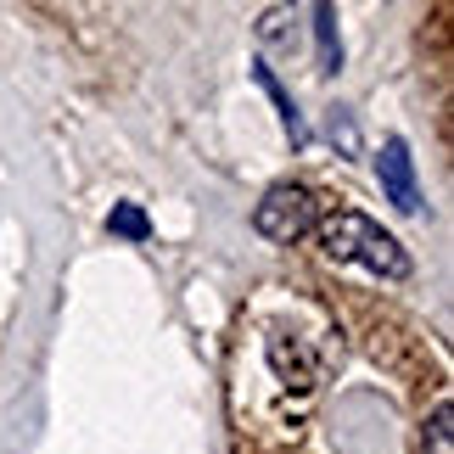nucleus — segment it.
<instances>
[{"label":"nucleus","mask_w":454,"mask_h":454,"mask_svg":"<svg viewBox=\"0 0 454 454\" xmlns=\"http://www.w3.org/2000/svg\"><path fill=\"white\" fill-rule=\"evenodd\" d=\"M427 454H454V404L443 398L427 421Z\"/></svg>","instance_id":"obj_7"},{"label":"nucleus","mask_w":454,"mask_h":454,"mask_svg":"<svg viewBox=\"0 0 454 454\" xmlns=\"http://www.w3.org/2000/svg\"><path fill=\"white\" fill-rule=\"evenodd\" d=\"M107 231L124 236V241H146V236H152V219H146L141 202H118L113 214H107Z\"/></svg>","instance_id":"obj_6"},{"label":"nucleus","mask_w":454,"mask_h":454,"mask_svg":"<svg viewBox=\"0 0 454 454\" xmlns=\"http://www.w3.org/2000/svg\"><path fill=\"white\" fill-rule=\"evenodd\" d=\"M376 180H381V197H387L398 214H421V180H415V157L404 135H387L376 157Z\"/></svg>","instance_id":"obj_3"},{"label":"nucleus","mask_w":454,"mask_h":454,"mask_svg":"<svg viewBox=\"0 0 454 454\" xmlns=\"http://www.w3.org/2000/svg\"><path fill=\"white\" fill-rule=\"evenodd\" d=\"M331 141H342V152H359V129L348 118V107H337V118H331Z\"/></svg>","instance_id":"obj_9"},{"label":"nucleus","mask_w":454,"mask_h":454,"mask_svg":"<svg viewBox=\"0 0 454 454\" xmlns=\"http://www.w3.org/2000/svg\"><path fill=\"white\" fill-rule=\"evenodd\" d=\"M320 224V202L309 185H270L264 202L253 207V231L264 241H298Z\"/></svg>","instance_id":"obj_2"},{"label":"nucleus","mask_w":454,"mask_h":454,"mask_svg":"<svg viewBox=\"0 0 454 454\" xmlns=\"http://www.w3.org/2000/svg\"><path fill=\"white\" fill-rule=\"evenodd\" d=\"M292 17L286 12H264V23H258V40L275 45V51H298V28H286Z\"/></svg>","instance_id":"obj_8"},{"label":"nucleus","mask_w":454,"mask_h":454,"mask_svg":"<svg viewBox=\"0 0 454 454\" xmlns=\"http://www.w3.org/2000/svg\"><path fill=\"white\" fill-rule=\"evenodd\" d=\"M314 231H320V253L337 258V264H364V270L387 275V281H404V275H410V253L398 247V236H387L376 219L354 214V207L325 214Z\"/></svg>","instance_id":"obj_1"},{"label":"nucleus","mask_w":454,"mask_h":454,"mask_svg":"<svg viewBox=\"0 0 454 454\" xmlns=\"http://www.w3.org/2000/svg\"><path fill=\"white\" fill-rule=\"evenodd\" d=\"M253 84L275 101V107H281V124H286V135H292V146H309V124H303L298 101L281 90V79H275V67H270V62H253Z\"/></svg>","instance_id":"obj_4"},{"label":"nucleus","mask_w":454,"mask_h":454,"mask_svg":"<svg viewBox=\"0 0 454 454\" xmlns=\"http://www.w3.org/2000/svg\"><path fill=\"white\" fill-rule=\"evenodd\" d=\"M314 17V57H320V74L331 79V74H342V34H337V6H314L309 12Z\"/></svg>","instance_id":"obj_5"}]
</instances>
